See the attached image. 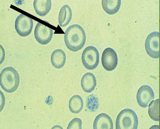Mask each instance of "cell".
Wrapping results in <instances>:
<instances>
[{
	"instance_id": "6da1fadb",
	"label": "cell",
	"mask_w": 160,
	"mask_h": 129,
	"mask_svg": "<svg viewBox=\"0 0 160 129\" xmlns=\"http://www.w3.org/2000/svg\"><path fill=\"white\" fill-rule=\"evenodd\" d=\"M66 46L73 52L81 50L86 41V35L84 30L78 24L71 25L68 28L64 36Z\"/></svg>"
},
{
	"instance_id": "7a4b0ae2",
	"label": "cell",
	"mask_w": 160,
	"mask_h": 129,
	"mask_svg": "<svg viewBox=\"0 0 160 129\" xmlns=\"http://www.w3.org/2000/svg\"><path fill=\"white\" fill-rule=\"evenodd\" d=\"M20 77L18 72L12 67L5 68L0 74V85L2 88L8 93H12L18 88Z\"/></svg>"
},
{
	"instance_id": "3957f363",
	"label": "cell",
	"mask_w": 160,
	"mask_h": 129,
	"mask_svg": "<svg viewBox=\"0 0 160 129\" xmlns=\"http://www.w3.org/2000/svg\"><path fill=\"white\" fill-rule=\"evenodd\" d=\"M138 120L136 113L133 110L126 109L118 115L116 121V129H137Z\"/></svg>"
},
{
	"instance_id": "277c9868",
	"label": "cell",
	"mask_w": 160,
	"mask_h": 129,
	"mask_svg": "<svg viewBox=\"0 0 160 129\" xmlns=\"http://www.w3.org/2000/svg\"><path fill=\"white\" fill-rule=\"evenodd\" d=\"M83 66L87 69L93 70L96 68L99 63V53L95 47L89 46L85 49L82 55Z\"/></svg>"
},
{
	"instance_id": "5b68a950",
	"label": "cell",
	"mask_w": 160,
	"mask_h": 129,
	"mask_svg": "<svg viewBox=\"0 0 160 129\" xmlns=\"http://www.w3.org/2000/svg\"><path fill=\"white\" fill-rule=\"evenodd\" d=\"M146 51L149 56L154 59L160 57V33L154 32L147 36L145 44Z\"/></svg>"
},
{
	"instance_id": "8992f818",
	"label": "cell",
	"mask_w": 160,
	"mask_h": 129,
	"mask_svg": "<svg viewBox=\"0 0 160 129\" xmlns=\"http://www.w3.org/2000/svg\"><path fill=\"white\" fill-rule=\"evenodd\" d=\"M33 22L32 19L21 14L16 20L15 27L17 32L22 37H25L32 32Z\"/></svg>"
},
{
	"instance_id": "52a82bcc",
	"label": "cell",
	"mask_w": 160,
	"mask_h": 129,
	"mask_svg": "<svg viewBox=\"0 0 160 129\" xmlns=\"http://www.w3.org/2000/svg\"><path fill=\"white\" fill-rule=\"evenodd\" d=\"M53 35V30L38 22L34 31V36L36 41L40 44L46 45L51 41Z\"/></svg>"
},
{
	"instance_id": "ba28073f",
	"label": "cell",
	"mask_w": 160,
	"mask_h": 129,
	"mask_svg": "<svg viewBox=\"0 0 160 129\" xmlns=\"http://www.w3.org/2000/svg\"><path fill=\"white\" fill-rule=\"evenodd\" d=\"M118 63V57L115 51L110 48H106L102 56V64L104 69L108 71L113 70Z\"/></svg>"
},
{
	"instance_id": "9c48e42d",
	"label": "cell",
	"mask_w": 160,
	"mask_h": 129,
	"mask_svg": "<svg viewBox=\"0 0 160 129\" xmlns=\"http://www.w3.org/2000/svg\"><path fill=\"white\" fill-rule=\"evenodd\" d=\"M137 98L139 106L142 108H147L149 103L154 98L153 90L148 85H142L137 92Z\"/></svg>"
},
{
	"instance_id": "30bf717a",
	"label": "cell",
	"mask_w": 160,
	"mask_h": 129,
	"mask_svg": "<svg viewBox=\"0 0 160 129\" xmlns=\"http://www.w3.org/2000/svg\"><path fill=\"white\" fill-rule=\"evenodd\" d=\"M93 129H113V123L110 117L105 113L98 115L94 122Z\"/></svg>"
},
{
	"instance_id": "8fae6325",
	"label": "cell",
	"mask_w": 160,
	"mask_h": 129,
	"mask_svg": "<svg viewBox=\"0 0 160 129\" xmlns=\"http://www.w3.org/2000/svg\"><path fill=\"white\" fill-rule=\"evenodd\" d=\"M82 88L87 93H91L95 89L97 85L95 77L91 73H88L83 76L81 80Z\"/></svg>"
},
{
	"instance_id": "7c38bea8",
	"label": "cell",
	"mask_w": 160,
	"mask_h": 129,
	"mask_svg": "<svg viewBox=\"0 0 160 129\" xmlns=\"http://www.w3.org/2000/svg\"><path fill=\"white\" fill-rule=\"evenodd\" d=\"M34 7L38 15L44 17L51 9L52 1L50 0H34Z\"/></svg>"
},
{
	"instance_id": "4fadbf2b",
	"label": "cell",
	"mask_w": 160,
	"mask_h": 129,
	"mask_svg": "<svg viewBox=\"0 0 160 129\" xmlns=\"http://www.w3.org/2000/svg\"><path fill=\"white\" fill-rule=\"evenodd\" d=\"M72 17V12L70 7L66 5L61 8L59 14L58 22L61 27L66 26L70 22Z\"/></svg>"
},
{
	"instance_id": "5bb4252c",
	"label": "cell",
	"mask_w": 160,
	"mask_h": 129,
	"mask_svg": "<svg viewBox=\"0 0 160 129\" xmlns=\"http://www.w3.org/2000/svg\"><path fill=\"white\" fill-rule=\"evenodd\" d=\"M66 55L65 52L60 49L56 50L52 54L51 61L54 67L61 69L65 65Z\"/></svg>"
},
{
	"instance_id": "9a60e30c",
	"label": "cell",
	"mask_w": 160,
	"mask_h": 129,
	"mask_svg": "<svg viewBox=\"0 0 160 129\" xmlns=\"http://www.w3.org/2000/svg\"><path fill=\"white\" fill-rule=\"evenodd\" d=\"M121 3V0H102V7L104 10L108 14L110 15L115 14L119 11Z\"/></svg>"
},
{
	"instance_id": "2e32d148",
	"label": "cell",
	"mask_w": 160,
	"mask_h": 129,
	"mask_svg": "<svg viewBox=\"0 0 160 129\" xmlns=\"http://www.w3.org/2000/svg\"><path fill=\"white\" fill-rule=\"evenodd\" d=\"M69 108L71 112L78 114L83 109V101L82 98L78 95L73 96L69 101Z\"/></svg>"
},
{
	"instance_id": "e0dca14e",
	"label": "cell",
	"mask_w": 160,
	"mask_h": 129,
	"mask_svg": "<svg viewBox=\"0 0 160 129\" xmlns=\"http://www.w3.org/2000/svg\"><path fill=\"white\" fill-rule=\"evenodd\" d=\"M148 114L151 119L160 121V99L152 101L149 106Z\"/></svg>"
},
{
	"instance_id": "ac0fdd59",
	"label": "cell",
	"mask_w": 160,
	"mask_h": 129,
	"mask_svg": "<svg viewBox=\"0 0 160 129\" xmlns=\"http://www.w3.org/2000/svg\"><path fill=\"white\" fill-rule=\"evenodd\" d=\"M99 105L98 99L96 96L91 94L87 97L86 106L90 112H95L98 109Z\"/></svg>"
},
{
	"instance_id": "d6986e66",
	"label": "cell",
	"mask_w": 160,
	"mask_h": 129,
	"mask_svg": "<svg viewBox=\"0 0 160 129\" xmlns=\"http://www.w3.org/2000/svg\"><path fill=\"white\" fill-rule=\"evenodd\" d=\"M81 120L79 118H75L69 124L67 129H82Z\"/></svg>"
}]
</instances>
